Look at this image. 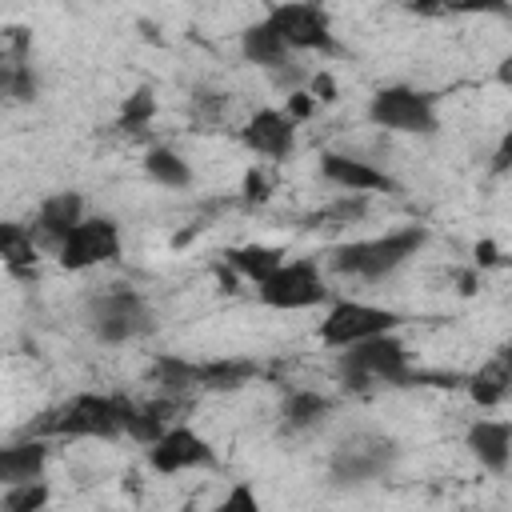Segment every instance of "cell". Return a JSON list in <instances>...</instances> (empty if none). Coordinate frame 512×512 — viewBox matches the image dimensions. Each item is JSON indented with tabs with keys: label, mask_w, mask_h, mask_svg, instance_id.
Wrapping results in <instances>:
<instances>
[{
	"label": "cell",
	"mask_w": 512,
	"mask_h": 512,
	"mask_svg": "<svg viewBox=\"0 0 512 512\" xmlns=\"http://www.w3.org/2000/svg\"><path fill=\"white\" fill-rule=\"evenodd\" d=\"M228 256V268L236 272V276H244V280H268L280 264H284V252L276 248V244H240V248H228L224 252Z\"/></svg>",
	"instance_id": "cell-23"
},
{
	"label": "cell",
	"mask_w": 512,
	"mask_h": 512,
	"mask_svg": "<svg viewBox=\"0 0 512 512\" xmlns=\"http://www.w3.org/2000/svg\"><path fill=\"white\" fill-rule=\"evenodd\" d=\"M224 108H228V100H224L220 92H200V96H192V112H196V116H204L208 124H212Z\"/></svg>",
	"instance_id": "cell-33"
},
{
	"label": "cell",
	"mask_w": 512,
	"mask_h": 512,
	"mask_svg": "<svg viewBox=\"0 0 512 512\" xmlns=\"http://www.w3.org/2000/svg\"><path fill=\"white\" fill-rule=\"evenodd\" d=\"M256 288H260V300L268 308H280V312H300V308H316L328 300V288H324L316 260H284Z\"/></svg>",
	"instance_id": "cell-8"
},
{
	"label": "cell",
	"mask_w": 512,
	"mask_h": 512,
	"mask_svg": "<svg viewBox=\"0 0 512 512\" xmlns=\"http://www.w3.org/2000/svg\"><path fill=\"white\" fill-rule=\"evenodd\" d=\"M424 244H428V228H420V224L396 228V232H384V236H372V240L340 244L332 252V268L340 276H356V280H384L404 260H412Z\"/></svg>",
	"instance_id": "cell-1"
},
{
	"label": "cell",
	"mask_w": 512,
	"mask_h": 512,
	"mask_svg": "<svg viewBox=\"0 0 512 512\" xmlns=\"http://www.w3.org/2000/svg\"><path fill=\"white\" fill-rule=\"evenodd\" d=\"M48 468V444L44 440H16L0 444V488H16L28 480H44Z\"/></svg>",
	"instance_id": "cell-16"
},
{
	"label": "cell",
	"mask_w": 512,
	"mask_h": 512,
	"mask_svg": "<svg viewBox=\"0 0 512 512\" xmlns=\"http://www.w3.org/2000/svg\"><path fill=\"white\" fill-rule=\"evenodd\" d=\"M240 140L256 152V156H272V160H284L296 144V124L280 112V108H260L244 128H240Z\"/></svg>",
	"instance_id": "cell-14"
},
{
	"label": "cell",
	"mask_w": 512,
	"mask_h": 512,
	"mask_svg": "<svg viewBox=\"0 0 512 512\" xmlns=\"http://www.w3.org/2000/svg\"><path fill=\"white\" fill-rule=\"evenodd\" d=\"M508 164H512V136H504V140L496 144V152H492V172L500 176V172H508Z\"/></svg>",
	"instance_id": "cell-36"
},
{
	"label": "cell",
	"mask_w": 512,
	"mask_h": 512,
	"mask_svg": "<svg viewBox=\"0 0 512 512\" xmlns=\"http://www.w3.org/2000/svg\"><path fill=\"white\" fill-rule=\"evenodd\" d=\"M216 280H220L224 292H236V272L232 268H216Z\"/></svg>",
	"instance_id": "cell-38"
},
{
	"label": "cell",
	"mask_w": 512,
	"mask_h": 512,
	"mask_svg": "<svg viewBox=\"0 0 512 512\" xmlns=\"http://www.w3.org/2000/svg\"><path fill=\"white\" fill-rule=\"evenodd\" d=\"M240 52H244L248 64H260V68H268V72H276V68L288 64V44L280 40V32H276L268 20H256V24L244 28Z\"/></svg>",
	"instance_id": "cell-20"
},
{
	"label": "cell",
	"mask_w": 512,
	"mask_h": 512,
	"mask_svg": "<svg viewBox=\"0 0 512 512\" xmlns=\"http://www.w3.org/2000/svg\"><path fill=\"white\" fill-rule=\"evenodd\" d=\"M412 364H408V348L396 332L360 340L352 348L340 352V380L344 388H372V384H408Z\"/></svg>",
	"instance_id": "cell-2"
},
{
	"label": "cell",
	"mask_w": 512,
	"mask_h": 512,
	"mask_svg": "<svg viewBox=\"0 0 512 512\" xmlns=\"http://www.w3.org/2000/svg\"><path fill=\"white\" fill-rule=\"evenodd\" d=\"M368 120L376 128H388V132H412V136H428L436 132V100L420 88H408V84H388L380 88L372 100H368Z\"/></svg>",
	"instance_id": "cell-5"
},
{
	"label": "cell",
	"mask_w": 512,
	"mask_h": 512,
	"mask_svg": "<svg viewBox=\"0 0 512 512\" xmlns=\"http://www.w3.org/2000/svg\"><path fill=\"white\" fill-rule=\"evenodd\" d=\"M396 460V440L388 436H372V432H360L352 440H344L332 460H328V472L336 484H368L376 476H384Z\"/></svg>",
	"instance_id": "cell-10"
},
{
	"label": "cell",
	"mask_w": 512,
	"mask_h": 512,
	"mask_svg": "<svg viewBox=\"0 0 512 512\" xmlns=\"http://www.w3.org/2000/svg\"><path fill=\"white\" fill-rule=\"evenodd\" d=\"M56 260L64 272H84V268L120 260V224L112 216H84L56 244Z\"/></svg>",
	"instance_id": "cell-7"
},
{
	"label": "cell",
	"mask_w": 512,
	"mask_h": 512,
	"mask_svg": "<svg viewBox=\"0 0 512 512\" xmlns=\"http://www.w3.org/2000/svg\"><path fill=\"white\" fill-rule=\"evenodd\" d=\"M152 380L160 384V392L164 396H180V392H192L196 388V364L192 360H184V356H172V352H164V356H156L152 360Z\"/></svg>",
	"instance_id": "cell-24"
},
{
	"label": "cell",
	"mask_w": 512,
	"mask_h": 512,
	"mask_svg": "<svg viewBox=\"0 0 512 512\" xmlns=\"http://www.w3.org/2000/svg\"><path fill=\"white\" fill-rule=\"evenodd\" d=\"M80 220H84V196H80V192H72V188L44 196V200H40V208H36V232H40V236H48L52 244H60V240L80 224Z\"/></svg>",
	"instance_id": "cell-17"
},
{
	"label": "cell",
	"mask_w": 512,
	"mask_h": 512,
	"mask_svg": "<svg viewBox=\"0 0 512 512\" xmlns=\"http://www.w3.org/2000/svg\"><path fill=\"white\" fill-rule=\"evenodd\" d=\"M48 496H52V488L44 480H28V484H16V488H4L0 512H44Z\"/></svg>",
	"instance_id": "cell-28"
},
{
	"label": "cell",
	"mask_w": 512,
	"mask_h": 512,
	"mask_svg": "<svg viewBox=\"0 0 512 512\" xmlns=\"http://www.w3.org/2000/svg\"><path fill=\"white\" fill-rule=\"evenodd\" d=\"M88 328H92V336L100 344L140 340L152 328L148 300L136 288H128V284H112L100 296H92V304H88Z\"/></svg>",
	"instance_id": "cell-4"
},
{
	"label": "cell",
	"mask_w": 512,
	"mask_h": 512,
	"mask_svg": "<svg viewBox=\"0 0 512 512\" xmlns=\"http://www.w3.org/2000/svg\"><path fill=\"white\" fill-rule=\"evenodd\" d=\"M28 432H52V436H96V440H112L124 432L120 424V396L116 392H80L68 404L44 412V420H36Z\"/></svg>",
	"instance_id": "cell-3"
},
{
	"label": "cell",
	"mask_w": 512,
	"mask_h": 512,
	"mask_svg": "<svg viewBox=\"0 0 512 512\" xmlns=\"http://www.w3.org/2000/svg\"><path fill=\"white\" fill-rule=\"evenodd\" d=\"M312 112H316V100H312L304 88H292V92H288V108H284V116H288L292 124H300V120H308Z\"/></svg>",
	"instance_id": "cell-32"
},
{
	"label": "cell",
	"mask_w": 512,
	"mask_h": 512,
	"mask_svg": "<svg viewBox=\"0 0 512 512\" xmlns=\"http://www.w3.org/2000/svg\"><path fill=\"white\" fill-rule=\"evenodd\" d=\"M148 464L164 476L172 472H184V468H216V448L196 432V428H184V424H172L152 448H148Z\"/></svg>",
	"instance_id": "cell-11"
},
{
	"label": "cell",
	"mask_w": 512,
	"mask_h": 512,
	"mask_svg": "<svg viewBox=\"0 0 512 512\" xmlns=\"http://www.w3.org/2000/svg\"><path fill=\"white\" fill-rule=\"evenodd\" d=\"M120 396V424H124V432L132 436V440H140L144 448H152L172 424V412H176V400L172 396H160V400H132V396H124V392H116Z\"/></svg>",
	"instance_id": "cell-13"
},
{
	"label": "cell",
	"mask_w": 512,
	"mask_h": 512,
	"mask_svg": "<svg viewBox=\"0 0 512 512\" xmlns=\"http://www.w3.org/2000/svg\"><path fill=\"white\" fill-rule=\"evenodd\" d=\"M256 372H260L256 360H232V356H224V360H204V364H196V388H208V392H236V388H244Z\"/></svg>",
	"instance_id": "cell-22"
},
{
	"label": "cell",
	"mask_w": 512,
	"mask_h": 512,
	"mask_svg": "<svg viewBox=\"0 0 512 512\" xmlns=\"http://www.w3.org/2000/svg\"><path fill=\"white\" fill-rule=\"evenodd\" d=\"M492 264H500L496 240H476V268H492Z\"/></svg>",
	"instance_id": "cell-35"
},
{
	"label": "cell",
	"mask_w": 512,
	"mask_h": 512,
	"mask_svg": "<svg viewBox=\"0 0 512 512\" xmlns=\"http://www.w3.org/2000/svg\"><path fill=\"white\" fill-rule=\"evenodd\" d=\"M508 384H512V356L508 348H500L488 364H480V372L468 376V396L480 408H496L508 396Z\"/></svg>",
	"instance_id": "cell-18"
},
{
	"label": "cell",
	"mask_w": 512,
	"mask_h": 512,
	"mask_svg": "<svg viewBox=\"0 0 512 512\" xmlns=\"http://www.w3.org/2000/svg\"><path fill=\"white\" fill-rule=\"evenodd\" d=\"M320 176H324L328 184H336V188H344V192H360V196H368V192H392V188H396L388 172L372 168L368 160L344 156V152H324V156H320Z\"/></svg>",
	"instance_id": "cell-12"
},
{
	"label": "cell",
	"mask_w": 512,
	"mask_h": 512,
	"mask_svg": "<svg viewBox=\"0 0 512 512\" xmlns=\"http://www.w3.org/2000/svg\"><path fill=\"white\" fill-rule=\"evenodd\" d=\"M368 212V196H360V192H348L344 200H336L332 208H324L316 220H328V224H352L356 216H364Z\"/></svg>",
	"instance_id": "cell-30"
},
{
	"label": "cell",
	"mask_w": 512,
	"mask_h": 512,
	"mask_svg": "<svg viewBox=\"0 0 512 512\" xmlns=\"http://www.w3.org/2000/svg\"><path fill=\"white\" fill-rule=\"evenodd\" d=\"M332 412V400L324 392L312 388H292L280 404V428L284 432H308L316 424H324V416Z\"/></svg>",
	"instance_id": "cell-19"
},
{
	"label": "cell",
	"mask_w": 512,
	"mask_h": 512,
	"mask_svg": "<svg viewBox=\"0 0 512 512\" xmlns=\"http://www.w3.org/2000/svg\"><path fill=\"white\" fill-rule=\"evenodd\" d=\"M468 452L480 460V468L488 472H508V460H512V424L508 420H476L464 436Z\"/></svg>",
	"instance_id": "cell-15"
},
{
	"label": "cell",
	"mask_w": 512,
	"mask_h": 512,
	"mask_svg": "<svg viewBox=\"0 0 512 512\" xmlns=\"http://www.w3.org/2000/svg\"><path fill=\"white\" fill-rule=\"evenodd\" d=\"M36 236L32 228L16 224V220H0V264L12 276H32L36 272Z\"/></svg>",
	"instance_id": "cell-21"
},
{
	"label": "cell",
	"mask_w": 512,
	"mask_h": 512,
	"mask_svg": "<svg viewBox=\"0 0 512 512\" xmlns=\"http://www.w3.org/2000/svg\"><path fill=\"white\" fill-rule=\"evenodd\" d=\"M480 288V276H476V268H464V272H456V292L460 296H472Z\"/></svg>",
	"instance_id": "cell-37"
},
{
	"label": "cell",
	"mask_w": 512,
	"mask_h": 512,
	"mask_svg": "<svg viewBox=\"0 0 512 512\" xmlns=\"http://www.w3.org/2000/svg\"><path fill=\"white\" fill-rule=\"evenodd\" d=\"M280 40L288 44V52H336V36H332V16L320 4H272L264 16Z\"/></svg>",
	"instance_id": "cell-9"
},
{
	"label": "cell",
	"mask_w": 512,
	"mask_h": 512,
	"mask_svg": "<svg viewBox=\"0 0 512 512\" xmlns=\"http://www.w3.org/2000/svg\"><path fill=\"white\" fill-rule=\"evenodd\" d=\"M396 324H400V316L392 308H376V304H360V300H340V304L328 308V316L320 320L316 336L328 348H352L360 340L396 332Z\"/></svg>",
	"instance_id": "cell-6"
},
{
	"label": "cell",
	"mask_w": 512,
	"mask_h": 512,
	"mask_svg": "<svg viewBox=\"0 0 512 512\" xmlns=\"http://www.w3.org/2000/svg\"><path fill=\"white\" fill-rule=\"evenodd\" d=\"M144 172H148L156 184H164V188H188V184H192L188 160H184L180 152H172V148H152V152L144 156Z\"/></svg>",
	"instance_id": "cell-25"
},
{
	"label": "cell",
	"mask_w": 512,
	"mask_h": 512,
	"mask_svg": "<svg viewBox=\"0 0 512 512\" xmlns=\"http://www.w3.org/2000/svg\"><path fill=\"white\" fill-rule=\"evenodd\" d=\"M36 92H40V84H36V72L28 60H4L0 64V100L28 104V100H36Z\"/></svg>",
	"instance_id": "cell-26"
},
{
	"label": "cell",
	"mask_w": 512,
	"mask_h": 512,
	"mask_svg": "<svg viewBox=\"0 0 512 512\" xmlns=\"http://www.w3.org/2000/svg\"><path fill=\"white\" fill-rule=\"evenodd\" d=\"M152 116H156V96H152L148 84H140V88L120 104L116 128H120V132H144V128L152 124Z\"/></svg>",
	"instance_id": "cell-27"
},
{
	"label": "cell",
	"mask_w": 512,
	"mask_h": 512,
	"mask_svg": "<svg viewBox=\"0 0 512 512\" xmlns=\"http://www.w3.org/2000/svg\"><path fill=\"white\" fill-rule=\"evenodd\" d=\"M308 96H312V100H324V104L336 100V80H332V72H316L312 84H308Z\"/></svg>",
	"instance_id": "cell-34"
},
{
	"label": "cell",
	"mask_w": 512,
	"mask_h": 512,
	"mask_svg": "<svg viewBox=\"0 0 512 512\" xmlns=\"http://www.w3.org/2000/svg\"><path fill=\"white\" fill-rule=\"evenodd\" d=\"M216 512H264V504H260V496H256V488L248 480H236L228 488V496L216 504Z\"/></svg>",
	"instance_id": "cell-29"
},
{
	"label": "cell",
	"mask_w": 512,
	"mask_h": 512,
	"mask_svg": "<svg viewBox=\"0 0 512 512\" xmlns=\"http://www.w3.org/2000/svg\"><path fill=\"white\" fill-rule=\"evenodd\" d=\"M268 196H272L268 172H264V168H248V172H244V184H240V200H244V204H264Z\"/></svg>",
	"instance_id": "cell-31"
}]
</instances>
